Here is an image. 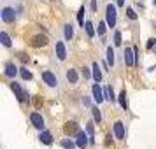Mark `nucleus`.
<instances>
[{
	"label": "nucleus",
	"mask_w": 156,
	"mask_h": 149,
	"mask_svg": "<svg viewBox=\"0 0 156 149\" xmlns=\"http://www.w3.org/2000/svg\"><path fill=\"white\" fill-rule=\"evenodd\" d=\"M91 111H93V118H95V121H97V123H100V121H102V114H100L98 107H93Z\"/></svg>",
	"instance_id": "27"
},
{
	"label": "nucleus",
	"mask_w": 156,
	"mask_h": 149,
	"mask_svg": "<svg viewBox=\"0 0 156 149\" xmlns=\"http://www.w3.org/2000/svg\"><path fill=\"white\" fill-rule=\"evenodd\" d=\"M39 139H41V142H44V144H53V137H51L49 132H42V133L39 135Z\"/></svg>",
	"instance_id": "14"
},
{
	"label": "nucleus",
	"mask_w": 156,
	"mask_h": 149,
	"mask_svg": "<svg viewBox=\"0 0 156 149\" xmlns=\"http://www.w3.org/2000/svg\"><path fill=\"white\" fill-rule=\"evenodd\" d=\"M30 121H32V125H34L35 128H39V130H42L44 128V118L39 112H32L30 114Z\"/></svg>",
	"instance_id": "5"
},
{
	"label": "nucleus",
	"mask_w": 156,
	"mask_h": 149,
	"mask_svg": "<svg viewBox=\"0 0 156 149\" xmlns=\"http://www.w3.org/2000/svg\"><path fill=\"white\" fill-rule=\"evenodd\" d=\"M48 42H49V41H48V37H46V35H35L34 39H32V46H34V48L46 46Z\"/></svg>",
	"instance_id": "10"
},
{
	"label": "nucleus",
	"mask_w": 156,
	"mask_h": 149,
	"mask_svg": "<svg viewBox=\"0 0 156 149\" xmlns=\"http://www.w3.org/2000/svg\"><path fill=\"white\" fill-rule=\"evenodd\" d=\"M11 88H12V91H14V95L18 97V100H20V102H27V100H28V93L25 91V90H23L18 83H12V84H11Z\"/></svg>",
	"instance_id": "1"
},
{
	"label": "nucleus",
	"mask_w": 156,
	"mask_h": 149,
	"mask_svg": "<svg viewBox=\"0 0 156 149\" xmlns=\"http://www.w3.org/2000/svg\"><path fill=\"white\" fill-rule=\"evenodd\" d=\"M83 102H84V105H91V102H90V98H88V97H84V98H83Z\"/></svg>",
	"instance_id": "33"
},
{
	"label": "nucleus",
	"mask_w": 156,
	"mask_h": 149,
	"mask_svg": "<svg viewBox=\"0 0 156 149\" xmlns=\"http://www.w3.org/2000/svg\"><path fill=\"white\" fill-rule=\"evenodd\" d=\"M16 72H18V69H16V67H14L12 63L5 65V76H7V77H14Z\"/></svg>",
	"instance_id": "16"
},
{
	"label": "nucleus",
	"mask_w": 156,
	"mask_h": 149,
	"mask_svg": "<svg viewBox=\"0 0 156 149\" xmlns=\"http://www.w3.org/2000/svg\"><path fill=\"white\" fill-rule=\"evenodd\" d=\"M84 7H81L79 9V12H77V21H79V25H81V27H84Z\"/></svg>",
	"instance_id": "24"
},
{
	"label": "nucleus",
	"mask_w": 156,
	"mask_h": 149,
	"mask_svg": "<svg viewBox=\"0 0 156 149\" xmlns=\"http://www.w3.org/2000/svg\"><path fill=\"white\" fill-rule=\"evenodd\" d=\"M86 130H88V135H90V142H95V126H93V123H88Z\"/></svg>",
	"instance_id": "21"
},
{
	"label": "nucleus",
	"mask_w": 156,
	"mask_h": 149,
	"mask_svg": "<svg viewBox=\"0 0 156 149\" xmlns=\"http://www.w3.org/2000/svg\"><path fill=\"white\" fill-rule=\"evenodd\" d=\"M118 5H119V7L121 5H125V0H118Z\"/></svg>",
	"instance_id": "35"
},
{
	"label": "nucleus",
	"mask_w": 156,
	"mask_h": 149,
	"mask_svg": "<svg viewBox=\"0 0 156 149\" xmlns=\"http://www.w3.org/2000/svg\"><path fill=\"white\" fill-rule=\"evenodd\" d=\"M154 42H156L154 39H151V41L147 42V49H153V48H154Z\"/></svg>",
	"instance_id": "31"
},
{
	"label": "nucleus",
	"mask_w": 156,
	"mask_h": 149,
	"mask_svg": "<svg viewBox=\"0 0 156 149\" xmlns=\"http://www.w3.org/2000/svg\"><path fill=\"white\" fill-rule=\"evenodd\" d=\"M107 12V25L109 27H116V5H112V4H109L105 9Z\"/></svg>",
	"instance_id": "2"
},
{
	"label": "nucleus",
	"mask_w": 156,
	"mask_h": 149,
	"mask_svg": "<svg viewBox=\"0 0 156 149\" xmlns=\"http://www.w3.org/2000/svg\"><path fill=\"white\" fill-rule=\"evenodd\" d=\"M114 135H116V139H125V126L121 121L114 123Z\"/></svg>",
	"instance_id": "11"
},
{
	"label": "nucleus",
	"mask_w": 156,
	"mask_h": 149,
	"mask_svg": "<svg viewBox=\"0 0 156 149\" xmlns=\"http://www.w3.org/2000/svg\"><path fill=\"white\" fill-rule=\"evenodd\" d=\"M93 79H95L97 83L102 81V70H100V67H98V62L93 63Z\"/></svg>",
	"instance_id": "13"
},
{
	"label": "nucleus",
	"mask_w": 156,
	"mask_h": 149,
	"mask_svg": "<svg viewBox=\"0 0 156 149\" xmlns=\"http://www.w3.org/2000/svg\"><path fill=\"white\" fill-rule=\"evenodd\" d=\"M2 20H4L5 23H14L16 11L12 7H4V9H2Z\"/></svg>",
	"instance_id": "3"
},
{
	"label": "nucleus",
	"mask_w": 156,
	"mask_h": 149,
	"mask_svg": "<svg viewBox=\"0 0 156 149\" xmlns=\"http://www.w3.org/2000/svg\"><path fill=\"white\" fill-rule=\"evenodd\" d=\"M83 28L86 30V34H88V37H90V39H91V37L95 35V30H93V23H91V21H86Z\"/></svg>",
	"instance_id": "17"
},
{
	"label": "nucleus",
	"mask_w": 156,
	"mask_h": 149,
	"mask_svg": "<svg viewBox=\"0 0 156 149\" xmlns=\"http://www.w3.org/2000/svg\"><path fill=\"white\" fill-rule=\"evenodd\" d=\"M83 76H84L86 79L90 77V76H91V74H90V69H84V70H83Z\"/></svg>",
	"instance_id": "32"
},
{
	"label": "nucleus",
	"mask_w": 156,
	"mask_h": 149,
	"mask_svg": "<svg viewBox=\"0 0 156 149\" xmlns=\"http://www.w3.org/2000/svg\"><path fill=\"white\" fill-rule=\"evenodd\" d=\"M93 98H95V102H97V104H102V102H104V100H105V95H104V90H102V88H100L98 84H93Z\"/></svg>",
	"instance_id": "6"
},
{
	"label": "nucleus",
	"mask_w": 156,
	"mask_h": 149,
	"mask_svg": "<svg viewBox=\"0 0 156 149\" xmlns=\"http://www.w3.org/2000/svg\"><path fill=\"white\" fill-rule=\"evenodd\" d=\"M20 74H21V77L25 79V81H30V79H32V72L27 70V69H20Z\"/></svg>",
	"instance_id": "26"
},
{
	"label": "nucleus",
	"mask_w": 156,
	"mask_h": 149,
	"mask_svg": "<svg viewBox=\"0 0 156 149\" xmlns=\"http://www.w3.org/2000/svg\"><path fill=\"white\" fill-rule=\"evenodd\" d=\"M154 51H156V42H154Z\"/></svg>",
	"instance_id": "36"
},
{
	"label": "nucleus",
	"mask_w": 156,
	"mask_h": 149,
	"mask_svg": "<svg viewBox=\"0 0 156 149\" xmlns=\"http://www.w3.org/2000/svg\"><path fill=\"white\" fill-rule=\"evenodd\" d=\"M104 95H105V100H111V102H114V100H116V97H114L112 88H111V86L104 88Z\"/></svg>",
	"instance_id": "18"
},
{
	"label": "nucleus",
	"mask_w": 156,
	"mask_h": 149,
	"mask_svg": "<svg viewBox=\"0 0 156 149\" xmlns=\"http://www.w3.org/2000/svg\"><path fill=\"white\" fill-rule=\"evenodd\" d=\"M105 23H98V35H104L105 34Z\"/></svg>",
	"instance_id": "30"
},
{
	"label": "nucleus",
	"mask_w": 156,
	"mask_h": 149,
	"mask_svg": "<svg viewBox=\"0 0 156 149\" xmlns=\"http://www.w3.org/2000/svg\"><path fill=\"white\" fill-rule=\"evenodd\" d=\"M154 4H156V0H154Z\"/></svg>",
	"instance_id": "37"
},
{
	"label": "nucleus",
	"mask_w": 156,
	"mask_h": 149,
	"mask_svg": "<svg viewBox=\"0 0 156 149\" xmlns=\"http://www.w3.org/2000/svg\"><path fill=\"white\" fill-rule=\"evenodd\" d=\"M121 42H123V41H121V32H116V34H114V44H116V46H121Z\"/></svg>",
	"instance_id": "29"
},
{
	"label": "nucleus",
	"mask_w": 156,
	"mask_h": 149,
	"mask_svg": "<svg viewBox=\"0 0 156 149\" xmlns=\"http://www.w3.org/2000/svg\"><path fill=\"white\" fill-rule=\"evenodd\" d=\"M107 63L111 65V67L114 65V49H112V46L107 48Z\"/></svg>",
	"instance_id": "19"
},
{
	"label": "nucleus",
	"mask_w": 156,
	"mask_h": 149,
	"mask_svg": "<svg viewBox=\"0 0 156 149\" xmlns=\"http://www.w3.org/2000/svg\"><path fill=\"white\" fill-rule=\"evenodd\" d=\"M63 132L67 135H77L81 130H79V126H77V123L76 121H69V123H65V126H63Z\"/></svg>",
	"instance_id": "4"
},
{
	"label": "nucleus",
	"mask_w": 156,
	"mask_h": 149,
	"mask_svg": "<svg viewBox=\"0 0 156 149\" xmlns=\"http://www.w3.org/2000/svg\"><path fill=\"white\" fill-rule=\"evenodd\" d=\"M76 137H77V142H76V144H77V146H79L81 149H84L86 146H88V142H90V137H88V135H86L84 132H79V133L76 135Z\"/></svg>",
	"instance_id": "9"
},
{
	"label": "nucleus",
	"mask_w": 156,
	"mask_h": 149,
	"mask_svg": "<svg viewBox=\"0 0 156 149\" xmlns=\"http://www.w3.org/2000/svg\"><path fill=\"white\" fill-rule=\"evenodd\" d=\"M67 79H69L70 84H76L77 83V72L74 70V69H70V70L67 72Z\"/></svg>",
	"instance_id": "15"
},
{
	"label": "nucleus",
	"mask_w": 156,
	"mask_h": 149,
	"mask_svg": "<svg viewBox=\"0 0 156 149\" xmlns=\"http://www.w3.org/2000/svg\"><path fill=\"white\" fill-rule=\"evenodd\" d=\"M72 37H74V27L69 23V25H65V39H69V41H70Z\"/></svg>",
	"instance_id": "23"
},
{
	"label": "nucleus",
	"mask_w": 156,
	"mask_h": 149,
	"mask_svg": "<svg viewBox=\"0 0 156 149\" xmlns=\"http://www.w3.org/2000/svg\"><path fill=\"white\" fill-rule=\"evenodd\" d=\"M125 62H126V65H130V67L137 63V56H135L133 48H132V49H126V51H125Z\"/></svg>",
	"instance_id": "8"
},
{
	"label": "nucleus",
	"mask_w": 156,
	"mask_h": 149,
	"mask_svg": "<svg viewBox=\"0 0 156 149\" xmlns=\"http://www.w3.org/2000/svg\"><path fill=\"white\" fill-rule=\"evenodd\" d=\"M0 41H2V44H4L5 48H11V37H9L5 32H2V34H0Z\"/></svg>",
	"instance_id": "22"
},
{
	"label": "nucleus",
	"mask_w": 156,
	"mask_h": 149,
	"mask_svg": "<svg viewBox=\"0 0 156 149\" xmlns=\"http://www.w3.org/2000/svg\"><path fill=\"white\" fill-rule=\"evenodd\" d=\"M119 104H121L123 109H128V100H126V91H125V90L119 93Z\"/></svg>",
	"instance_id": "20"
},
{
	"label": "nucleus",
	"mask_w": 156,
	"mask_h": 149,
	"mask_svg": "<svg viewBox=\"0 0 156 149\" xmlns=\"http://www.w3.org/2000/svg\"><path fill=\"white\" fill-rule=\"evenodd\" d=\"M62 147L63 149H74L76 144H74L72 140H69V139H65V140H62Z\"/></svg>",
	"instance_id": "25"
},
{
	"label": "nucleus",
	"mask_w": 156,
	"mask_h": 149,
	"mask_svg": "<svg viewBox=\"0 0 156 149\" xmlns=\"http://www.w3.org/2000/svg\"><path fill=\"white\" fill-rule=\"evenodd\" d=\"M56 56H58V60H62V62L67 58V49H65L63 42H56Z\"/></svg>",
	"instance_id": "12"
},
{
	"label": "nucleus",
	"mask_w": 156,
	"mask_h": 149,
	"mask_svg": "<svg viewBox=\"0 0 156 149\" xmlns=\"http://www.w3.org/2000/svg\"><path fill=\"white\" fill-rule=\"evenodd\" d=\"M126 16L130 18V20H137V12H135L132 7H128V9H126Z\"/></svg>",
	"instance_id": "28"
},
{
	"label": "nucleus",
	"mask_w": 156,
	"mask_h": 149,
	"mask_svg": "<svg viewBox=\"0 0 156 149\" xmlns=\"http://www.w3.org/2000/svg\"><path fill=\"white\" fill-rule=\"evenodd\" d=\"M42 81L46 83L48 86H51V88H55V86L58 84V81H56V77H55V74H51V72H42Z\"/></svg>",
	"instance_id": "7"
},
{
	"label": "nucleus",
	"mask_w": 156,
	"mask_h": 149,
	"mask_svg": "<svg viewBox=\"0 0 156 149\" xmlns=\"http://www.w3.org/2000/svg\"><path fill=\"white\" fill-rule=\"evenodd\" d=\"M111 139H112V135H107V140H105V146H111Z\"/></svg>",
	"instance_id": "34"
}]
</instances>
